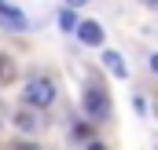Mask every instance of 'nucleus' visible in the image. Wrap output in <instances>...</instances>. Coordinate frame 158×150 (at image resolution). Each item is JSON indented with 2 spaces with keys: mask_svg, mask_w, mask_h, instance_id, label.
I'll list each match as a JSON object with an SVG mask.
<instances>
[{
  "mask_svg": "<svg viewBox=\"0 0 158 150\" xmlns=\"http://www.w3.org/2000/svg\"><path fill=\"white\" fill-rule=\"evenodd\" d=\"M22 99L30 106H52L55 103V81L52 77H30L22 88Z\"/></svg>",
  "mask_w": 158,
  "mask_h": 150,
  "instance_id": "f257e3e1",
  "label": "nucleus"
},
{
  "mask_svg": "<svg viewBox=\"0 0 158 150\" xmlns=\"http://www.w3.org/2000/svg\"><path fill=\"white\" fill-rule=\"evenodd\" d=\"M85 113L92 121H103L110 113V95H107V88L99 81H88V88H85Z\"/></svg>",
  "mask_w": 158,
  "mask_h": 150,
  "instance_id": "f03ea898",
  "label": "nucleus"
},
{
  "mask_svg": "<svg viewBox=\"0 0 158 150\" xmlns=\"http://www.w3.org/2000/svg\"><path fill=\"white\" fill-rule=\"evenodd\" d=\"M0 26H7V30H26V15H22L15 4L0 0Z\"/></svg>",
  "mask_w": 158,
  "mask_h": 150,
  "instance_id": "7ed1b4c3",
  "label": "nucleus"
},
{
  "mask_svg": "<svg viewBox=\"0 0 158 150\" xmlns=\"http://www.w3.org/2000/svg\"><path fill=\"white\" fill-rule=\"evenodd\" d=\"M77 40L88 44V48L103 44V26H99V22H77Z\"/></svg>",
  "mask_w": 158,
  "mask_h": 150,
  "instance_id": "20e7f679",
  "label": "nucleus"
},
{
  "mask_svg": "<svg viewBox=\"0 0 158 150\" xmlns=\"http://www.w3.org/2000/svg\"><path fill=\"white\" fill-rule=\"evenodd\" d=\"M103 66H107L114 77H125V73H129V70H125V59H121L118 51H103Z\"/></svg>",
  "mask_w": 158,
  "mask_h": 150,
  "instance_id": "39448f33",
  "label": "nucleus"
},
{
  "mask_svg": "<svg viewBox=\"0 0 158 150\" xmlns=\"http://www.w3.org/2000/svg\"><path fill=\"white\" fill-rule=\"evenodd\" d=\"M15 81V59L0 51V84H11Z\"/></svg>",
  "mask_w": 158,
  "mask_h": 150,
  "instance_id": "423d86ee",
  "label": "nucleus"
},
{
  "mask_svg": "<svg viewBox=\"0 0 158 150\" xmlns=\"http://www.w3.org/2000/svg\"><path fill=\"white\" fill-rule=\"evenodd\" d=\"M59 26H63V30H74V26H77L74 11H63V15H59Z\"/></svg>",
  "mask_w": 158,
  "mask_h": 150,
  "instance_id": "0eeeda50",
  "label": "nucleus"
},
{
  "mask_svg": "<svg viewBox=\"0 0 158 150\" xmlns=\"http://www.w3.org/2000/svg\"><path fill=\"white\" fill-rule=\"evenodd\" d=\"M151 70H155V73H158V55H151Z\"/></svg>",
  "mask_w": 158,
  "mask_h": 150,
  "instance_id": "6e6552de",
  "label": "nucleus"
},
{
  "mask_svg": "<svg viewBox=\"0 0 158 150\" xmlns=\"http://www.w3.org/2000/svg\"><path fill=\"white\" fill-rule=\"evenodd\" d=\"M66 4H70V7H81V4H85V0H66Z\"/></svg>",
  "mask_w": 158,
  "mask_h": 150,
  "instance_id": "1a4fd4ad",
  "label": "nucleus"
},
{
  "mask_svg": "<svg viewBox=\"0 0 158 150\" xmlns=\"http://www.w3.org/2000/svg\"><path fill=\"white\" fill-rule=\"evenodd\" d=\"M88 150H107V147H103V143H92V147H88Z\"/></svg>",
  "mask_w": 158,
  "mask_h": 150,
  "instance_id": "9d476101",
  "label": "nucleus"
},
{
  "mask_svg": "<svg viewBox=\"0 0 158 150\" xmlns=\"http://www.w3.org/2000/svg\"><path fill=\"white\" fill-rule=\"evenodd\" d=\"M147 4H151V7H158V0H147Z\"/></svg>",
  "mask_w": 158,
  "mask_h": 150,
  "instance_id": "9b49d317",
  "label": "nucleus"
}]
</instances>
